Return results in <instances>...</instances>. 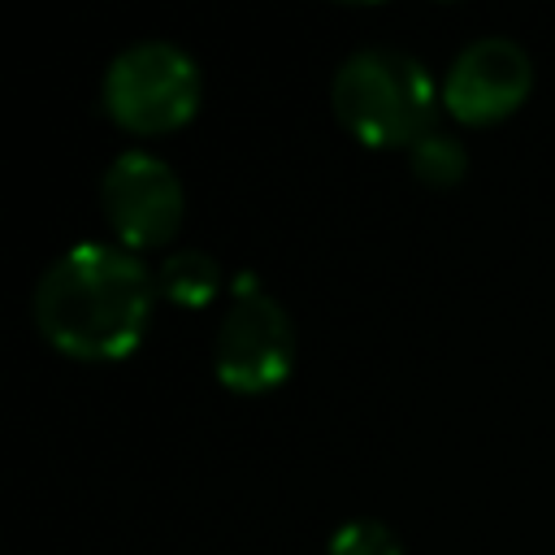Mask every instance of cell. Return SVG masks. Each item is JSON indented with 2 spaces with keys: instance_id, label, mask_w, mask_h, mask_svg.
<instances>
[{
  "instance_id": "obj_3",
  "label": "cell",
  "mask_w": 555,
  "mask_h": 555,
  "mask_svg": "<svg viewBox=\"0 0 555 555\" xmlns=\"http://www.w3.org/2000/svg\"><path fill=\"white\" fill-rule=\"evenodd\" d=\"M199 104V65L173 39H134L104 69V108L139 134L182 126Z\"/></svg>"
},
{
  "instance_id": "obj_9",
  "label": "cell",
  "mask_w": 555,
  "mask_h": 555,
  "mask_svg": "<svg viewBox=\"0 0 555 555\" xmlns=\"http://www.w3.org/2000/svg\"><path fill=\"white\" fill-rule=\"evenodd\" d=\"M330 555H403V546L390 525L373 516H356L330 533Z\"/></svg>"
},
{
  "instance_id": "obj_5",
  "label": "cell",
  "mask_w": 555,
  "mask_h": 555,
  "mask_svg": "<svg viewBox=\"0 0 555 555\" xmlns=\"http://www.w3.org/2000/svg\"><path fill=\"white\" fill-rule=\"evenodd\" d=\"M100 204H104V217H108L113 234L121 238V247L139 251V247L169 243L178 234L186 195L165 156L126 147L108 160V169L100 178Z\"/></svg>"
},
{
  "instance_id": "obj_1",
  "label": "cell",
  "mask_w": 555,
  "mask_h": 555,
  "mask_svg": "<svg viewBox=\"0 0 555 555\" xmlns=\"http://www.w3.org/2000/svg\"><path fill=\"white\" fill-rule=\"evenodd\" d=\"M152 299L156 278L139 251L82 238L43 269L30 308L39 334L56 351L78 360H117L139 347Z\"/></svg>"
},
{
  "instance_id": "obj_4",
  "label": "cell",
  "mask_w": 555,
  "mask_h": 555,
  "mask_svg": "<svg viewBox=\"0 0 555 555\" xmlns=\"http://www.w3.org/2000/svg\"><path fill=\"white\" fill-rule=\"evenodd\" d=\"M295 364V325L286 308L264 291L256 273H234L230 304L212 338V373L243 395H260L286 382Z\"/></svg>"
},
{
  "instance_id": "obj_7",
  "label": "cell",
  "mask_w": 555,
  "mask_h": 555,
  "mask_svg": "<svg viewBox=\"0 0 555 555\" xmlns=\"http://www.w3.org/2000/svg\"><path fill=\"white\" fill-rule=\"evenodd\" d=\"M156 291L182 308H204L221 291V264L199 247H173L156 269Z\"/></svg>"
},
{
  "instance_id": "obj_8",
  "label": "cell",
  "mask_w": 555,
  "mask_h": 555,
  "mask_svg": "<svg viewBox=\"0 0 555 555\" xmlns=\"http://www.w3.org/2000/svg\"><path fill=\"white\" fill-rule=\"evenodd\" d=\"M408 160H412V173L429 186H451L464 178L468 169V152L455 134H442V130H429L425 139H416L408 147Z\"/></svg>"
},
{
  "instance_id": "obj_2",
  "label": "cell",
  "mask_w": 555,
  "mask_h": 555,
  "mask_svg": "<svg viewBox=\"0 0 555 555\" xmlns=\"http://www.w3.org/2000/svg\"><path fill=\"white\" fill-rule=\"evenodd\" d=\"M330 100L338 121L369 147H412L434 130L442 91L434 87L425 61L403 48L364 43L347 52L334 69Z\"/></svg>"
},
{
  "instance_id": "obj_6",
  "label": "cell",
  "mask_w": 555,
  "mask_h": 555,
  "mask_svg": "<svg viewBox=\"0 0 555 555\" xmlns=\"http://www.w3.org/2000/svg\"><path fill=\"white\" fill-rule=\"evenodd\" d=\"M533 82L529 52L507 35H481L468 39L442 78V108L468 126H486L520 108Z\"/></svg>"
}]
</instances>
